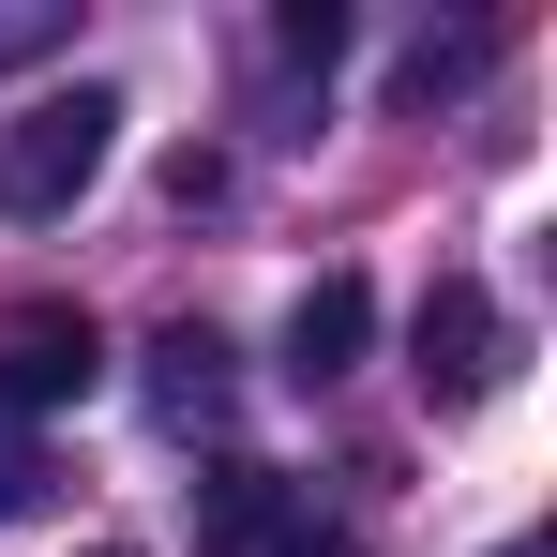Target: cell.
I'll return each mask as SVG.
<instances>
[{
	"label": "cell",
	"instance_id": "12",
	"mask_svg": "<svg viewBox=\"0 0 557 557\" xmlns=\"http://www.w3.org/2000/svg\"><path fill=\"white\" fill-rule=\"evenodd\" d=\"M497 557H557V543H497Z\"/></svg>",
	"mask_w": 557,
	"mask_h": 557
},
{
	"label": "cell",
	"instance_id": "11",
	"mask_svg": "<svg viewBox=\"0 0 557 557\" xmlns=\"http://www.w3.org/2000/svg\"><path fill=\"white\" fill-rule=\"evenodd\" d=\"M272 557H362V543H332V528H286V543Z\"/></svg>",
	"mask_w": 557,
	"mask_h": 557
},
{
	"label": "cell",
	"instance_id": "6",
	"mask_svg": "<svg viewBox=\"0 0 557 557\" xmlns=\"http://www.w3.org/2000/svg\"><path fill=\"white\" fill-rule=\"evenodd\" d=\"M151 407L196 437V422L226 407V332H196V317H182V332H151Z\"/></svg>",
	"mask_w": 557,
	"mask_h": 557
},
{
	"label": "cell",
	"instance_id": "1",
	"mask_svg": "<svg viewBox=\"0 0 557 557\" xmlns=\"http://www.w3.org/2000/svg\"><path fill=\"white\" fill-rule=\"evenodd\" d=\"M106 151H121V91H30L0 121V226H46V211H76L106 182Z\"/></svg>",
	"mask_w": 557,
	"mask_h": 557
},
{
	"label": "cell",
	"instance_id": "2",
	"mask_svg": "<svg viewBox=\"0 0 557 557\" xmlns=\"http://www.w3.org/2000/svg\"><path fill=\"white\" fill-rule=\"evenodd\" d=\"M407 376H422V407H482V392H512V317H497V286H467V272L422 286V317H407Z\"/></svg>",
	"mask_w": 557,
	"mask_h": 557
},
{
	"label": "cell",
	"instance_id": "5",
	"mask_svg": "<svg viewBox=\"0 0 557 557\" xmlns=\"http://www.w3.org/2000/svg\"><path fill=\"white\" fill-rule=\"evenodd\" d=\"M362 332H376V286H362V272H317L301 301H286V376L332 392V376L362 362Z\"/></svg>",
	"mask_w": 557,
	"mask_h": 557
},
{
	"label": "cell",
	"instance_id": "8",
	"mask_svg": "<svg viewBox=\"0 0 557 557\" xmlns=\"http://www.w3.org/2000/svg\"><path fill=\"white\" fill-rule=\"evenodd\" d=\"M332 46H347L332 0H286V15H272V61H301V76H332Z\"/></svg>",
	"mask_w": 557,
	"mask_h": 557
},
{
	"label": "cell",
	"instance_id": "10",
	"mask_svg": "<svg viewBox=\"0 0 557 557\" xmlns=\"http://www.w3.org/2000/svg\"><path fill=\"white\" fill-rule=\"evenodd\" d=\"M30 46H61V0H0V61H30Z\"/></svg>",
	"mask_w": 557,
	"mask_h": 557
},
{
	"label": "cell",
	"instance_id": "13",
	"mask_svg": "<svg viewBox=\"0 0 557 557\" xmlns=\"http://www.w3.org/2000/svg\"><path fill=\"white\" fill-rule=\"evenodd\" d=\"M106 557H121V543H106Z\"/></svg>",
	"mask_w": 557,
	"mask_h": 557
},
{
	"label": "cell",
	"instance_id": "3",
	"mask_svg": "<svg viewBox=\"0 0 557 557\" xmlns=\"http://www.w3.org/2000/svg\"><path fill=\"white\" fill-rule=\"evenodd\" d=\"M91 392H106V332H91V317L30 301V317L0 332V407H15V422H46V407H91Z\"/></svg>",
	"mask_w": 557,
	"mask_h": 557
},
{
	"label": "cell",
	"instance_id": "7",
	"mask_svg": "<svg viewBox=\"0 0 557 557\" xmlns=\"http://www.w3.org/2000/svg\"><path fill=\"white\" fill-rule=\"evenodd\" d=\"M482 46H497V30H437V46H407V61H392V106H437V91H467V76H482Z\"/></svg>",
	"mask_w": 557,
	"mask_h": 557
},
{
	"label": "cell",
	"instance_id": "4",
	"mask_svg": "<svg viewBox=\"0 0 557 557\" xmlns=\"http://www.w3.org/2000/svg\"><path fill=\"white\" fill-rule=\"evenodd\" d=\"M182 512H196V557H272V543H286V467L226 453V467L182 482Z\"/></svg>",
	"mask_w": 557,
	"mask_h": 557
},
{
	"label": "cell",
	"instance_id": "9",
	"mask_svg": "<svg viewBox=\"0 0 557 557\" xmlns=\"http://www.w3.org/2000/svg\"><path fill=\"white\" fill-rule=\"evenodd\" d=\"M30 497H46V437H30V422H15V407H0V528H15V512H30Z\"/></svg>",
	"mask_w": 557,
	"mask_h": 557
}]
</instances>
